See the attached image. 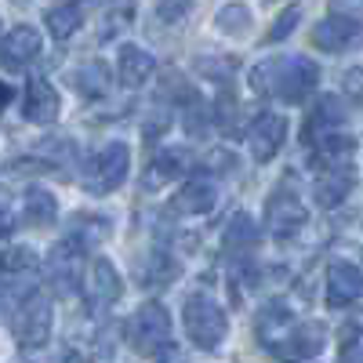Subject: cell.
I'll use <instances>...</instances> for the list:
<instances>
[{
  "label": "cell",
  "instance_id": "obj_1",
  "mask_svg": "<svg viewBox=\"0 0 363 363\" xmlns=\"http://www.w3.org/2000/svg\"><path fill=\"white\" fill-rule=\"evenodd\" d=\"M320 69L306 55H277L265 58L251 69V87L255 95L272 99V102H301L316 91Z\"/></svg>",
  "mask_w": 363,
  "mask_h": 363
},
{
  "label": "cell",
  "instance_id": "obj_2",
  "mask_svg": "<svg viewBox=\"0 0 363 363\" xmlns=\"http://www.w3.org/2000/svg\"><path fill=\"white\" fill-rule=\"evenodd\" d=\"M182 327H186V338L196 349H218L229 335V320L225 309L218 306L211 294H189L186 306H182Z\"/></svg>",
  "mask_w": 363,
  "mask_h": 363
},
{
  "label": "cell",
  "instance_id": "obj_3",
  "mask_svg": "<svg viewBox=\"0 0 363 363\" xmlns=\"http://www.w3.org/2000/svg\"><path fill=\"white\" fill-rule=\"evenodd\" d=\"M128 342L142 352V356H178L171 349V313L160 301H145L135 309V316L128 320Z\"/></svg>",
  "mask_w": 363,
  "mask_h": 363
},
{
  "label": "cell",
  "instance_id": "obj_4",
  "mask_svg": "<svg viewBox=\"0 0 363 363\" xmlns=\"http://www.w3.org/2000/svg\"><path fill=\"white\" fill-rule=\"evenodd\" d=\"M131 171V145L128 142H106L95 157L87 164V174H84V189L91 196H106V193H116L124 186V178Z\"/></svg>",
  "mask_w": 363,
  "mask_h": 363
},
{
  "label": "cell",
  "instance_id": "obj_5",
  "mask_svg": "<svg viewBox=\"0 0 363 363\" xmlns=\"http://www.w3.org/2000/svg\"><path fill=\"white\" fill-rule=\"evenodd\" d=\"M51 327H55V309L51 301L37 291H29L22 298V306L11 316V335L22 349H40L51 342Z\"/></svg>",
  "mask_w": 363,
  "mask_h": 363
},
{
  "label": "cell",
  "instance_id": "obj_6",
  "mask_svg": "<svg viewBox=\"0 0 363 363\" xmlns=\"http://www.w3.org/2000/svg\"><path fill=\"white\" fill-rule=\"evenodd\" d=\"M84 247L77 244L73 236H66V240H58V244L51 247V255H48V280H51V287L58 291V294H73L77 287H80V280H84Z\"/></svg>",
  "mask_w": 363,
  "mask_h": 363
},
{
  "label": "cell",
  "instance_id": "obj_7",
  "mask_svg": "<svg viewBox=\"0 0 363 363\" xmlns=\"http://www.w3.org/2000/svg\"><path fill=\"white\" fill-rule=\"evenodd\" d=\"M84 298L91 309H109L120 301V294H124V284H120V272L113 269L109 258H95L91 265H84Z\"/></svg>",
  "mask_w": 363,
  "mask_h": 363
},
{
  "label": "cell",
  "instance_id": "obj_8",
  "mask_svg": "<svg viewBox=\"0 0 363 363\" xmlns=\"http://www.w3.org/2000/svg\"><path fill=\"white\" fill-rule=\"evenodd\" d=\"M309 222V207L301 203L294 193L287 189H277L269 200H265V229L277 236V240H287L294 236L301 225Z\"/></svg>",
  "mask_w": 363,
  "mask_h": 363
},
{
  "label": "cell",
  "instance_id": "obj_9",
  "mask_svg": "<svg viewBox=\"0 0 363 363\" xmlns=\"http://www.w3.org/2000/svg\"><path fill=\"white\" fill-rule=\"evenodd\" d=\"M313 44L327 55H342L363 44V18L356 15H330L313 26Z\"/></svg>",
  "mask_w": 363,
  "mask_h": 363
},
{
  "label": "cell",
  "instance_id": "obj_10",
  "mask_svg": "<svg viewBox=\"0 0 363 363\" xmlns=\"http://www.w3.org/2000/svg\"><path fill=\"white\" fill-rule=\"evenodd\" d=\"M291 330H294V313L284 306V301H269V306L258 309V316H255V338H258L262 349L284 356V349L291 342Z\"/></svg>",
  "mask_w": 363,
  "mask_h": 363
},
{
  "label": "cell",
  "instance_id": "obj_11",
  "mask_svg": "<svg viewBox=\"0 0 363 363\" xmlns=\"http://www.w3.org/2000/svg\"><path fill=\"white\" fill-rule=\"evenodd\" d=\"M284 142H287V116L280 113H262L247 128V149L258 164H269L284 149Z\"/></svg>",
  "mask_w": 363,
  "mask_h": 363
},
{
  "label": "cell",
  "instance_id": "obj_12",
  "mask_svg": "<svg viewBox=\"0 0 363 363\" xmlns=\"http://www.w3.org/2000/svg\"><path fill=\"white\" fill-rule=\"evenodd\" d=\"M356 186V167L352 160H330V164H320V174H316V203L320 207H338Z\"/></svg>",
  "mask_w": 363,
  "mask_h": 363
},
{
  "label": "cell",
  "instance_id": "obj_13",
  "mask_svg": "<svg viewBox=\"0 0 363 363\" xmlns=\"http://www.w3.org/2000/svg\"><path fill=\"white\" fill-rule=\"evenodd\" d=\"M323 284H327V306L330 309L352 306L356 298H363V269L352 262H330Z\"/></svg>",
  "mask_w": 363,
  "mask_h": 363
},
{
  "label": "cell",
  "instance_id": "obj_14",
  "mask_svg": "<svg viewBox=\"0 0 363 363\" xmlns=\"http://www.w3.org/2000/svg\"><path fill=\"white\" fill-rule=\"evenodd\" d=\"M345 116H349V106H345L338 95H323V99L309 109L306 124H301V142L313 145V142H320L323 135L338 131V128L345 124Z\"/></svg>",
  "mask_w": 363,
  "mask_h": 363
},
{
  "label": "cell",
  "instance_id": "obj_15",
  "mask_svg": "<svg viewBox=\"0 0 363 363\" xmlns=\"http://www.w3.org/2000/svg\"><path fill=\"white\" fill-rule=\"evenodd\" d=\"M22 113H26L29 124H55L58 113H62V99H58L55 84H51V80H44V77H29Z\"/></svg>",
  "mask_w": 363,
  "mask_h": 363
},
{
  "label": "cell",
  "instance_id": "obj_16",
  "mask_svg": "<svg viewBox=\"0 0 363 363\" xmlns=\"http://www.w3.org/2000/svg\"><path fill=\"white\" fill-rule=\"evenodd\" d=\"M218 200V189H215V182H207V178H196V182H186L167 203V211L174 218H196V215H207L211 207H215Z\"/></svg>",
  "mask_w": 363,
  "mask_h": 363
},
{
  "label": "cell",
  "instance_id": "obj_17",
  "mask_svg": "<svg viewBox=\"0 0 363 363\" xmlns=\"http://www.w3.org/2000/svg\"><path fill=\"white\" fill-rule=\"evenodd\" d=\"M153 73H157V58L145 48L120 44V51H116V80L120 84L135 91V87H145L149 80H153Z\"/></svg>",
  "mask_w": 363,
  "mask_h": 363
},
{
  "label": "cell",
  "instance_id": "obj_18",
  "mask_svg": "<svg viewBox=\"0 0 363 363\" xmlns=\"http://www.w3.org/2000/svg\"><path fill=\"white\" fill-rule=\"evenodd\" d=\"M44 40H40V29L37 26H15L11 33L0 40V58H4L8 66H29L33 58L40 55Z\"/></svg>",
  "mask_w": 363,
  "mask_h": 363
},
{
  "label": "cell",
  "instance_id": "obj_19",
  "mask_svg": "<svg viewBox=\"0 0 363 363\" xmlns=\"http://www.w3.org/2000/svg\"><path fill=\"white\" fill-rule=\"evenodd\" d=\"M37 277V255L29 247H8L0 251V284L8 291H18V287H29Z\"/></svg>",
  "mask_w": 363,
  "mask_h": 363
},
{
  "label": "cell",
  "instance_id": "obj_20",
  "mask_svg": "<svg viewBox=\"0 0 363 363\" xmlns=\"http://www.w3.org/2000/svg\"><path fill=\"white\" fill-rule=\"evenodd\" d=\"M69 84L91 102V99H106V95H109L113 77H109L106 62H99V58H87V62H80V66L69 73Z\"/></svg>",
  "mask_w": 363,
  "mask_h": 363
},
{
  "label": "cell",
  "instance_id": "obj_21",
  "mask_svg": "<svg viewBox=\"0 0 363 363\" xmlns=\"http://www.w3.org/2000/svg\"><path fill=\"white\" fill-rule=\"evenodd\" d=\"M323 342H327V330H323V323H316V320H309V323H294V330H291V342H287L284 356L309 359V356L323 352Z\"/></svg>",
  "mask_w": 363,
  "mask_h": 363
},
{
  "label": "cell",
  "instance_id": "obj_22",
  "mask_svg": "<svg viewBox=\"0 0 363 363\" xmlns=\"http://www.w3.org/2000/svg\"><path fill=\"white\" fill-rule=\"evenodd\" d=\"M222 244H225V251H247V247H255L258 244V222L247 215V211H236V215L229 218V225H225V233H222Z\"/></svg>",
  "mask_w": 363,
  "mask_h": 363
},
{
  "label": "cell",
  "instance_id": "obj_23",
  "mask_svg": "<svg viewBox=\"0 0 363 363\" xmlns=\"http://www.w3.org/2000/svg\"><path fill=\"white\" fill-rule=\"evenodd\" d=\"M113 233V225H109V218L106 215H73V222H69V236L77 240L80 247H95V244H102V240Z\"/></svg>",
  "mask_w": 363,
  "mask_h": 363
},
{
  "label": "cell",
  "instance_id": "obj_24",
  "mask_svg": "<svg viewBox=\"0 0 363 363\" xmlns=\"http://www.w3.org/2000/svg\"><path fill=\"white\" fill-rule=\"evenodd\" d=\"M186 160H189V157L182 153V149H167V153H160L153 164H149V171H145V189H149V186H167V182H174L182 171L189 167Z\"/></svg>",
  "mask_w": 363,
  "mask_h": 363
},
{
  "label": "cell",
  "instance_id": "obj_25",
  "mask_svg": "<svg viewBox=\"0 0 363 363\" xmlns=\"http://www.w3.org/2000/svg\"><path fill=\"white\" fill-rule=\"evenodd\" d=\"M55 215H58V203H55V196H51L48 189L33 186V189L26 193V200H22V218H26L29 225H51Z\"/></svg>",
  "mask_w": 363,
  "mask_h": 363
},
{
  "label": "cell",
  "instance_id": "obj_26",
  "mask_svg": "<svg viewBox=\"0 0 363 363\" xmlns=\"http://www.w3.org/2000/svg\"><path fill=\"white\" fill-rule=\"evenodd\" d=\"M44 22H48V33H51L55 40H69L77 29L84 26V15H80L77 4H55V8L44 15Z\"/></svg>",
  "mask_w": 363,
  "mask_h": 363
},
{
  "label": "cell",
  "instance_id": "obj_27",
  "mask_svg": "<svg viewBox=\"0 0 363 363\" xmlns=\"http://www.w3.org/2000/svg\"><path fill=\"white\" fill-rule=\"evenodd\" d=\"M215 26H218V33H225V37H244L251 29V8L244 4V0H229V4L218 8Z\"/></svg>",
  "mask_w": 363,
  "mask_h": 363
},
{
  "label": "cell",
  "instance_id": "obj_28",
  "mask_svg": "<svg viewBox=\"0 0 363 363\" xmlns=\"http://www.w3.org/2000/svg\"><path fill=\"white\" fill-rule=\"evenodd\" d=\"M174 272H178V265L171 262V255H164V251H149V262H145V269H142V284L145 287H164V284H171L174 280Z\"/></svg>",
  "mask_w": 363,
  "mask_h": 363
},
{
  "label": "cell",
  "instance_id": "obj_29",
  "mask_svg": "<svg viewBox=\"0 0 363 363\" xmlns=\"http://www.w3.org/2000/svg\"><path fill=\"white\" fill-rule=\"evenodd\" d=\"M189 8H193V0H153V11L164 22H182L189 15Z\"/></svg>",
  "mask_w": 363,
  "mask_h": 363
},
{
  "label": "cell",
  "instance_id": "obj_30",
  "mask_svg": "<svg viewBox=\"0 0 363 363\" xmlns=\"http://www.w3.org/2000/svg\"><path fill=\"white\" fill-rule=\"evenodd\" d=\"M196 69H203L211 80H225V77H233L236 62L233 58H196Z\"/></svg>",
  "mask_w": 363,
  "mask_h": 363
},
{
  "label": "cell",
  "instance_id": "obj_31",
  "mask_svg": "<svg viewBox=\"0 0 363 363\" xmlns=\"http://www.w3.org/2000/svg\"><path fill=\"white\" fill-rule=\"evenodd\" d=\"M298 18H301V11H298V8H287V11H280V18L272 22V29H269V40H272V44H277V40H284V37L291 33V29L298 26Z\"/></svg>",
  "mask_w": 363,
  "mask_h": 363
},
{
  "label": "cell",
  "instance_id": "obj_32",
  "mask_svg": "<svg viewBox=\"0 0 363 363\" xmlns=\"http://www.w3.org/2000/svg\"><path fill=\"white\" fill-rule=\"evenodd\" d=\"M131 4H135V0H124V8H120V4H113L109 11H106V26H102V37H113L116 33V26H128L131 22Z\"/></svg>",
  "mask_w": 363,
  "mask_h": 363
},
{
  "label": "cell",
  "instance_id": "obj_33",
  "mask_svg": "<svg viewBox=\"0 0 363 363\" xmlns=\"http://www.w3.org/2000/svg\"><path fill=\"white\" fill-rule=\"evenodd\" d=\"M338 359H363V335L352 327V338H345V345L338 349Z\"/></svg>",
  "mask_w": 363,
  "mask_h": 363
},
{
  "label": "cell",
  "instance_id": "obj_34",
  "mask_svg": "<svg viewBox=\"0 0 363 363\" xmlns=\"http://www.w3.org/2000/svg\"><path fill=\"white\" fill-rule=\"evenodd\" d=\"M345 91H349L356 102L363 99V69H349V73H345Z\"/></svg>",
  "mask_w": 363,
  "mask_h": 363
},
{
  "label": "cell",
  "instance_id": "obj_35",
  "mask_svg": "<svg viewBox=\"0 0 363 363\" xmlns=\"http://www.w3.org/2000/svg\"><path fill=\"white\" fill-rule=\"evenodd\" d=\"M11 99H15V87H11L4 77H0V113H4V109L11 106Z\"/></svg>",
  "mask_w": 363,
  "mask_h": 363
}]
</instances>
